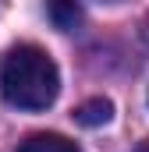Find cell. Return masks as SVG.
Wrapping results in <instances>:
<instances>
[{
    "label": "cell",
    "instance_id": "cell-1",
    "mask_svg": "<svg viewBox=\"0 0 149 152\" xmlns=\"http://www.w3.org/2000/svg\"><path fill=\"white\" fill-rule=\"evenodd\" d=\"M60 92V71L36 42H18L0 60V96L14 110H46Z\"/></svg>",
    "mask_w": 149,
    "mask_h": 152
},
{
    "label": "cell",
    "instance_id": "cell-2",
    "mask_svg": "<svg viewBox=\"0 0 149 152\" xmlns=\"http://www.w3.org/2000/svg\"><path fill=\"white\" fill-rule=\"evenodd\" d=\"M110 117H114V103H110V99H103V96L85 99V103L74 110V120H78L82 127H103Z\"/></svg>",
    "mask_w": 149,
    "mask_h": 152
},
{
    "label": "cell",
    "instance_id": "cell-3",
    "mask_svg": "<svg viewBox=\"0 0 149 152\" xmlns=\"http://www.w3.org/2000/svg\"><path fill=\"white\" fill-rule=\"evenodd\" d=\"M18 152H82V149L64 134H32L18 145Z\"/></svg>",
    "mask_w": 149,
    "mask_h": 152
},
{
    "label": "cell",
    "instance_id": "cell-4",
    "mask_svg": "<svg viewBox=\"0 0 149 152\" xmlns=\"http://www.w3.org/2000/svg\"><path fill=\"white\" fill-rule=\"evenodd\" d=\"M50 18L57 21V28H74V25L82 21V11H78L74 4H53V7H50Z\"/></svg>",
    "mask_w": 149,
    "mask_h": 152
},
{
    "label": "cell",
    "instance_id": "cell-5",
    "mask_svg": "<svg viewBox=\"0 0 149 152\" xmlns=\"http://www.w3.org/2000/svg\"><path fill=\"white\" fill-rule=\"evenodd\" d=\"M135 152H149V142H146V145H139V149H135Z\"/></svg>",
    "mask_w": 149,
    "mask_h": 152
}]
</instances>
